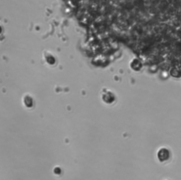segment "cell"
Masks as SVG:
<instances>
[{"label":"cell","mask_w":181,"mask_h":180,"mask_svg":"<svg viewBox=\"0 0 181 180\" xmlns=\"http://www.w3.org/2000/svg\"><path fill=\"white\" fill-rule=\"evenodd\" d=\"M23 102H24V105L28 108H31L33 107V98L29 95H25L23 98Z\"/></svg>","instance_id":"cell-1"},{"label":"cell","mask_w":181,"mask_h":180,"mask_svg":"<svg viewBox=\"0 0 181 180\" xmlns=\"http://www.w3.org/2000/svg\"><path fill=\"white\" fill-rule=\"evenodd\" d=\"M45 61H46V62L48 63V64L53 65V64H55V59L53 56H52V55H48V56H46V55H45Z\"/></svg>","instance_id":"cell-2"},{"label":"cell","mask_w":181,"mask_h":180,"mask_svg":"<svg viewBox=\"0 0 181 180\" xmlns=\"http://www.w3.org/2000/svg\"><path fill=\"white\" fill-rule=\"evenodd\" d=\"M54 172L56 174H60L61 173V169L60 168H58V167H57V168H55L54 169Z\"/></svg>","instance_id":"cell-3"}]
</instances>
